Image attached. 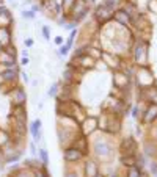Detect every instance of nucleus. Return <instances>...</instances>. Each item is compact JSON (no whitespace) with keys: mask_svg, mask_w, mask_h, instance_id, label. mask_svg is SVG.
<instances>
[{"mask_svg":"<svg viewBox=\"0 0 157 177\" xmlns=\"http://www.w3.org/2000/svg\"><path fill=\"white\" fill-rule=\"evenodd\" d=\"M90 13V5L88 2H85V0H76V3L71 10V13L68 14L71 21H74L76 24H79L82 19H85Z\"/></svg>","mask_w":157,"mask_h":177,"instance_id":"obj_1","label":"nucleus"},{"mask_svg":"<svg viewBox=\"0 0 157 177\" xmlns=\"http://www.w3.org/2000/svg\"><path fill=\"white\" fill-rule=\"evenodd\" d=\"M148 41L144 39H138L133 47V60L140 68L148 66Z\"/></svg>","mask_w":157,"mask_h":177,"instance_id":"obj_2","label":"nucleus"},{"mask_svg":"<svg viewBox=\"0 0 157 177\" xmlns=\"http://www.w3.org/2000/svg\"><path fill=\"white\" fill-rule=\"evenodd\" d=\"M79 129H80V133L82 135L90 136L91 133H94L99 129V119L94 118V116H85L83 121H80Z\"/></svg>","mask_w":157,"mask_h":177,"instance_id":"obj_3","label":"nucleus"},{"mask_svg":"<svg viewBox=\"0 0 157 177\" xmlns=\"http://www.w3.org/2000/svg\"><path fill=\"white\" fill-rule=\"evenodd\" d=\"M94 19H96V22H97L101 27H104L105 24H108V22L113 19V11H112L110 8H107L104 3H101V5H97L96 10H94Z\"/></svg>","mask_w":157,"mask_h":177,"instance_id":"obj_4","label":"nucleus"},{"mask_svg":"<svg viewBox=\"0 0 157 177\" xmlns=\"http://www.w3.org/2000/svg\"><path fill=\"white\" fill-rule=\"evenodd\" d=\"M8 97L11 100V105H25L27 104V93L21 85L11 88L8 93Z\"/></svg>","mask_w":157,"mask_h":177,"instance_id":"obj_5","label":"nucleus"},{"mask_svg":"<svg viewBox=\"0 0 157 177\" xmlns=\"http://www.w3.org/2000/svg\"><path fill=\"white\" fill-rule=\"evenodd\" d=\"M83 157H85V155H83L77 147H74V146H66V147H65L63 160H65L66 163H77V161H80Z\"/></svg>","mask_w":157,"mask_h":177,"instance_id":"obj_6","label":"nucleus"},{"mask_svg":"<svg viewBox=\"0 0 157 177\" xmlns=\"http://www.w3.org/2000/svg\"><path fill=\"white\" fill-rule=\"evenodd\" d=\"M157 119V104L155 102H149V105L146 107L143 118H141V124L143 125H149Z\"/></svg>","mask_w":157,"mask_h":177,"instance_id":"obj_7","label":"nucleus"},{"mask_svg":"<svg viewBox=\"0 0 157 177\" xmlns=\"http://www.w3.org/2000/svg\"><path fill=\"white\" fill-rule=\"evenodd\" d=\"M112 21H115L118 25H121V27H129L130 24H132V19H130V16H129V13L124 10V8H118V10H115L113 11V19Z\"/></svg>","mask_w":157,"mask_h":177,"instance_id":"obj_8","label":"nucleus"},{"mask_svg":"<svg viewBox=\"0 0 157 177\" xmlns=\"http://www.w3.org/2000/svg\"><path fill=\"white\" fill-rule=\"evenodd\" d=\"M93 149H94V154L101 160H105V158H108L112 155V146L107 141H96Z\"/></svg>","mask_w":157,"mask_h":177,"instance_id":"obj_9","label":"nucleus"},{"mask_svg":"<svg viewBox=\"0 0 157 177\" xmlns=\"http://www.w3.org/2000/svg\"><path fill=\"white\" fill-rule=\"evenodd\" d=\"M121 150L123 155H137V143L132 136H126L121 141Z\"/></svg>","mask_w":157,"mask_h":177,"instance_id":"obj_10","label":"nucleus"},{"mask_svg":"<svg viewBox=\"0 0 157 177\" xmlns=\"http://www.w3.org/2000/svg\"><path fill=\"white\" fill-rule=\"evenodd\" d=\"M127 82H129V75L126 72L115 71V74H113V86L115 88L124 89V88H127Z\"/></svg>","mask_w":157,"mask_h":177,"instance_id":"obj_11","label":"nucleus"},{"mask_svg":"<svg viewBox=\"0 0 157 177\" xmlns=\"http://www.w3.org/2000/svg\"><path fill=\"white\" fill-rule=\"evenodd\" d=\"M11 118L19 121V122H25L27 124V110H25V105H13Z\"/></svg>","mask_w":157,"mask_h":177,"instance_id":"obj_12","label":"nucleus"},{"mask_svg":"<svg viewBox=\"0 0 157 177\" xmlns=\"http://www.w3.org/2000/svg\"><path fill=\"white\" fill-rule=\"evenodd\" d=\"M41 129H43V122H41V119H35V121L32 122V125H30V133H32L35 143L43 141V130H41Z\"/></svg>","mask_w":157,"mask_h":177,"instance_id":"obj_13","label":"nucleus"},{"mask_svg":"<svg viewBox=\"0 0 157 177\" xmlns=\"http://www.w3.org/2000/svg\"><path fill=\"white\" fill-rule=\"evenodd\" d=\"M83 174L85 177H96L99 174V166L94 160H86L83 164Z\"/></svg>","mask_w":157,"mask_h":177,"instance_id":"obj_14","label":"nucleus"},{"mask_svg":"<svg viewBox=\"0 0 157 177\" xmlns=\"http://www.w3.org/2000/svg\"><path fill=\"white\" fill-rule=\"evenodd\" d=\"M13 22H14V19H13V14L10 10L7 13H0V28H11Z\"/></svg>","mask_w":157,"mask_h":177,"instance_id":"obj_15","label":"nucleus"},{"mask_svg":"<svg viewBox=\"0 0 157 177\" xmlns=\"http://www.w3.org/2000/svg\"><path fill=\"white\" fill-rule=\"evenodd\" d=\"M11 38H13L11 36V28H0V44H2L3 47H7L13 43Z\"/></svg>","mask_w":157,"mask_h":177,"instance_id":"obj_16","label":"nucleus"},{"mask_svg":"<svg viewBox=\"0 0 157 177\" xmlns=\"http://www.w3.org/2000/svg\"><path fill=\"white\" fill-rule=\"evenodd\" d=\"M121 163L126 168H132L137 164V155H123L121 157Z\"/></svg>","mask_w":157,"mask_h":177,"instance_id":"obj_17","label":"nucleus"},{"mask_svg":"<svg viewBox=\"0 0 157 177\" xmlns=\"http://www.w3.org/2000/svg\"><path fill=\"white\" fill-rule=\"evenodd\" d=\"M10 143H11V135H10L7 130L0 129V147H5V146H8Z\"/></svg>","mask_w":157,"mask_h":177,"instance_id":"obj_18","label":"nucleus"},{"mask_svg":"<svg viewBox=\"0 0 157 177\" xmlns=\"http://www.w3.org/2000/svg\"><path fill=\"white\" fill-rule=\"evenodd\" d=\"M76 3V0H61V10H63V14H69L72 7Z\"/></svg>","mask_w":157,"mask_h":177,"instance_id":"obj_19","label":"nucleus"},{"mask_svg":"<svg viewBox=\"0 0 157 177\" xmlns=\"http://www.w3.org/2000/svg\"><path fill=\"white\" fill-rule=\"evenodd\" d=\"M157 154V150H155V146H154V143H146L144 144V155L146 157H154Z\"/></svg>","mask_w":157,"mask_h":177,"instance_id":"obj_20","label":"nucleus"},{"mask_svg":"<svg viewBox=\"0 0 157 177\" xmlns=\"http://www.w3.org/2000/svg\"><path fill=\"white\" fill-rule=\"evenodd\" d=\"M38 154H39V157H41V163H43V166L46 168V166L49 164V155H47V150L43 147V149L38 150Z\"/></svg>","mask_w":157,"mask_h":177,"instance_id":"obj_21","label":"nucleus"},{"mask_svg":"<svg viewBox=\"0 0 157 177\" xmlns=\"http://www.w3.org/2000/svg\"><path fill=\"white\" fill-rule=\"evenodd\" d=\"M107 8H110L112 11H115V10H118V7H119V0H104L102 2Z\"/></svg>","mask_w":157,"mask_h":177,"instance_id":"obj_22","label":"nucleus"},{"mask_svg":"<svg viewBox=\"0 0 157 177\" xmlns=\"http://www.w3.org/2000/svg\"><path fill=\"white\" fill-rule=\"evenodd\" d=\"M58 91H60V88H58V83H54V85L49 88V91H47V96H50V97H57V96H58Z\"/></svg>","mask_w":157,"mask_h":177,"instance_id":"obj_23","label":"nucleus"},{"mask_svg":"<svg viewBox=\"0 0 157 177\" xmlns=\"http://www.w3.org/2000/svg\"><path fill=\"white\" fill-rule=\"evenodd\" d=\"M140 172H141V169H138L137 166H132V168H129L127 177H140Z\"/></svg>","mask_w":157,"mask_h":177,"instance_id":"obj_24","label":"nucleus"},{"mask_svg":"<svg viewBox=\"0 0 157 177\" xmlns=\"http://www.w3.org/2000/svg\"><path fill=\"white\" fill-rule=\"evenodd\" d=\"M69 50H71V49H69L66 44H61L60 49H58V55H60V57H66V55L69 53Z\"/></svg>","mask_w":157,"mask_h":177,"instance_id":"obj_25","label":"nucleus"},{"mask_svg":"<svg viewBox=\"0 0 157 177\" xmlns=\"http://www.w3.org/2000/svg\"><path fill=\"white\" fill-rule=\"evenodd\" d=\"M22 18L24 19H35L36 14H35L33 10H27V11H22Z\"/></svg>","mask_w":157,"mask_h":177,"instance_id":"obj_26","label":"nucleus"},{"mask_svg":"<svg viewBox=\"0 0 157 177\" xmlns=\"http://www.w3.org/2000/svg\"><path fill=\"white\" fill-rule=\"evenodd\" d=\"M41 32H43L44 39H46V41H50V30H49V27H47V25H43Z\"/></svg>","mask_w":157,"mask_h":177,"instance_id":"obj_27","label":"nucleus"},{"mask_svg":"<svg viewBox=\"0 0 157 177\" xmlns=\"http://www.w3.org/2000/svg\"><path fill=\"white\" fill-rule=\"evenodd\" d=\"M149 8L157 13V0H151V2H149Z\"/></svg>","mask_w":157,"mask_h":177,"instance_id":"obj_28","label":"nucleus"},{"mask_svg":"<svg viewBox=\"0 0 157 177\" xmlns=\"http://www.w3.org/2000/svg\"><path fill=\"white\" fill-rule=\"evenodd\" d=\"M138 113H140V108L135 105V107L132 108V116H133V118H138Z\"/></svg>","mask_w":157,"mask_h":177,"instance_id":"obj_29","label":"nucleus"},{"mask_svg":"<svg viewBox=\"0 0 157 177\" xmlns=\"http://www.w3.org/2000/svg\"><path fill=\"white\" fill-rule=\"evenodd\" d=\"M151 171H152V174H154V175H157V163H155V161H152V163H151Z\"/></svg>","mask_w":157,"mask_h":177,"instance_id":"obj_30","label":"nucleus"},{"mask_svg":"<svg viewBox=\"0 0 157 177\" xmlns=\"http://www.w3.org/2000/svg\"><path fill=\"white\" fill-rule=\"evenodd\" d=\"M65 177H79V174H77L76 171H68V172L65 174Z\"/></svg>","mask_w":157,"mask_h":177,"instance_id":"obj_31","label":"nucleus"},{"mask_svg":"<svg viewBox=\"0 0 157 177\" xmlns=\"http://www.w3.org/2000/svg\"><path fill=\"white\" fill-rule=\"evenodd\" d=\"M36 152H38V150H36V146H35V143H32V144H30V154H32V155H36Z\"/></svg>","mask_w":157,"mask_h":177,"instance_id":"obj_32","label":"nucleus"},{"mask_svg":"<svg viewBox=\"0 0 157 177\" xmlns=\"http://www.w3.org/2000/svg\"><path fill=\"white\" fill-rule=\"evenodd\" d=\"M54 43H55L57 46H61V44H63V38H61V36H57V38L54 39Z\"/></svg>","mask_w":157,"mask_h":177,"instance_id":"obj_33","label":"nucleus"},{"mask_svg":"<svg viewBox=\"0 0 157 177\" xmlns=\"http://www.w3.org/2000/svg\"><path fill=\"white\" fill-rule=\"evenodd\" d=\"M24 44H25L27 47H32V46H33V39H30V38H27V39L24 41Z\"/></svg>","mask_w":157,"mask_h":177,"instance_id":"obj_34","label":"nucleus"},{"mask_svg":"<svg viewBox=\"0 0 157 177\" xmlns=\"http://www.w3.org/2000/svg\"><path fill=\"white\" fill-rule=\"evenodd\" d=\"M29 61H30V60H29V57H22L21 64H22V66H27V64H29Z\"/></svg>","mask_w":157,"mask_h":177,"instance_id":"obj_35","label":"nucleus"},{"mask_svg":"<svg viewBox=\"0 0 157 177\" xmlns=\"http://www.w3.org/2000/svg\"><path fill=\"white\" fill-rule=\"evenodd\" d=\"M19 75L22 77V80H24V82H29V80H30V78H29V75H27V74H24V72H22V74H19Z\"/></svg>","mask_w":157,"mask_h":177,"instance_id":"obj_36","label":"nucleus"},{"mask_svg":"<svg viewBox=\"0 0 157 177\" xmlns=\"http://www.w3.org/2000/svg\"><path fill=\"white\" fill-rule=\"evenodd\" d=\"M7 11H8L7 7H0V13H7Z\"/></svg>","mask_w":157,"mask_h":177,"instance_id":"obj_37","label":"nucleus"},{"mask_svg":"<svg viewBox=\"0 0 157 177\" xmlns=\"http://www.w3.org/2000/svg\"><path fill=\"white\" fill-rule=\"evenodd\" d=\"M108 177H119V174L118 172H112V174H108Z\"/></svg>","mask_w":157,"mask_h":177,"instance_id":"obj_38","label":"nucleus"},{"mask_svg":"<svg viewBox=\"0 0 157 177\" xmlns=\"http://www.w3.org/2000/svg\"><path fill=\"white\" fill-rule=\"evenodd\" d=\"M10 3H11L13 7H18V2H16V0H10Z\"/></svg>","mask_w":157,"mask_h":177,"instance_id":"obj_39","label":"nucleus"},{"mask_svg":"<svg viewBox=\"0 0 157 177\" xmlns=\"http://www.w3.org/2000/svg\"><path fill=\"white\" fill-rule=\"evenodd\" d=\"M2 50H3V46H2V44H0V52H2Z\"/></svg>","mask_w":157,"mask_h":177,"instance_id":"obj_40","label":"nucleus"},{"mask_svg":"<svg viewBox=\"0 0 157 177\" xmlns=\"http://www.w3.org/2000/svg\"><path fill=\"white\" fill-rule=\"evenodd\" d=\"M0 160H2V154H0Z\"/></svg>","mask_w":157,"mask_h":177,"instance_id":"obj_41","label":"nucleus"}]
</instances>
